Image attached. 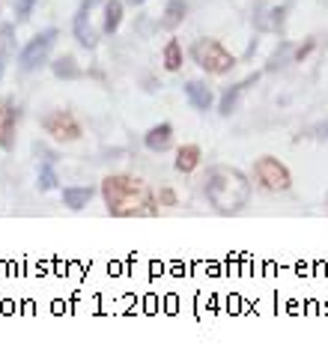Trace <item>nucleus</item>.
I'll use <instances>...</instances> for the list:
<instances>
[{"label": "nucleus", "mask_w": 328, "mask_h": 355, "mask_svg": "<svg viewBox=\"0 0 328 355\" xmlns=\"http://www.w3.org/2000/svg\"><path fill=\"white\" fill-rule=\"evenodd\" d=\"M182 57L185 54H182V45H179V39H167L164 54H162L167 72H179V69H182Z\"/></svg>", "instance_id": "obj_18"}, {"label": "nucleus", "mask_w": 328, "mask_h": 355, "mask_svg": "<svg viewBox=\"0 0 328 355\" xmlns=\"http://www.w3.org/2000/svg\"><path fill=\"white\" fill-rule=\"evenodd\" d=\"M260 81V75H248V78H242L239 84H233V87H227V90L221 93V98H218V114L221 116H233L236 111H239V102H242V96L251 90V87Z\"/></svg>", "instance_id": "obj_8"}, {"label": "nucleus", "mask_w": 328, "mask_h": 355, "mask_svg": "<svg viewBox=\"0 0 328 355\" xmlns=\"http://www.w3.org/2000/svg\"><path fill=\"white\" fill-rule=\"evenodd\" d=\"M42 129H45V135H51L54 141H63V144H72L84 135L78 116L72 111H63V107H57V111L42 116Z\"/></svg>", "instance_id": "obj_6"}, {"label": "nucleus", "mask_w": 328, "mask_h": 355, "mask_svg": "<svg viewBox=\"0 0 328 355\" xmlns=\"http://www.w3.org/2000/svg\"><path fill=\"white\" fill-rule=\"evenodd\" d=\"M144 144L149 153H167L173 146V125L171 123H158L144 135Z\"/></svg>", "instance_id": "obj_10"}, {"label": "nucleus", "mask_w": 328, "mask_h": 355, "mask_svg": "<svg viewBox=\"0 0 328 355\" xmlns=\"http://www.w3.org/2000/svg\"><path fill=\"white\" fill-rule=\"evenodd\" d=\"M313 48H316V39H304V45H295L293 48V63H304Z\"/></svg>", "instance_id": "obj_22"}, {"label": "nucleus", "mask_w": 328, "mask_h": 355, "mask_svg": "<svg viewBox=\"0 0 328 355\" xmlns=\"http://www.w3.org/2000/svg\"><path fill=\"white\" fill-rule=\"evenodd\" d=\"M203 194L215 212L233 215L251 200V182H248V176L239 167L215 164L203 176Z\"/></svg>", "instance_id": "obj_2"}, {"label": "nucleus", "mask_w": 328, "mask_h": 355, "mask_svg": "<svg viewBox=\"0 0 328 355\" xmlns=\"http://www.w3.org/2000/svg\"><path fill=\"white\" fill-rule=\"evenodd\" d=\"M0 123H3V105H0Z\"/></svg>", "instance_id": "obj_28"}, {"label": "nucleus", "mask_w": 328, "mask_h": 355, "mask_svg": "<svg viewBox=\"0 0 328 355\" xmlns=\"http://www.w3.org/2000/svg\"><path fill=\"white\" fill-rule=\"evenodd\" d=\"M286 12L290 6H260L254 12V27L260 33H281L286 24Z\"/></svg>", "instance_id": "obj_9"}, {"label": "nucleus", "mask_w": 328, "mask_h": 355, "mask_svg": "<svg viewBox=\"0 0 328 355\" xmlns=\"http://www.w3.org/2000/svg\"><path fill=\"white\" fill-rule=\"evenodd\" d=\"M98 3V0H81V6H78V12H75V21H72V33L78 39V45H84V48H96V31H93V24H89V12H93V6Z\"/></svg>", "instance_id": "obj_7"}, {"label": "nucleus", "mask_w": 328, "mask_h": 355, "mask_svg": "<svg viewBox=\"0 0 328 355\" xmlns=\"http://www.w3.org/2000/svg\"><path fill=\"white\" fill-rule=\"evenodd\" d=\"M57 36H60L57 27H48V31L36 33V36L21 48V54H18V69H21V72H33V69L42 66V63L48 60V54H51Z\"/></svg>", "instance_id": "obj_5"}, {"label": "nucleus", "mask_w": 328, "mask_h": 355, "mask_svg": "<svg viewBox=\"0 0 328 355\" xmlns=\"http://www.w3.org/2000/svg\"><path fill=\"white\" fill-rule=\"evenodd\" d=\"M158 203H162V206H176L173 189H162V191H158Z\"/></svg>", "instance_id": "obj_24"}, {"label": "nucleus", "mask_w": 328, "mask_h": 355, "mask_svg": "<svg viewBox=\"0 0 328 355\" xmlns=\"http://www.w3.org/2000/svg\"><path fill=\"white\" fill-rule=\"evenodd\" d=\"M51 72L60 78V81H78V78H84V69L78 66V60L69 57V54L57 57V60L51 63Z\"/></svg>", "instance_id": "obj_15"}, {"label": "nucleus", "mask_w": 328, "mask_h": 355, "mask_svg": "<svg viewBox=\"0 0 328 355\" xmlns=\"http://www.w3.org/2000/svg\"><path fill=\"white\" fill-rule=\"evenodd\" d=\"M185 96H188V102H191L194 111H212V105H215V93H212V87L203 84V81H188L185 84Z\"/></svg>", "instance_id": "obj_11"}, {"label": "nucleus", "mask_w": 328, "mask_h": 355, "mask_svg": "<svg viewBox=\"0 0 328 355\" xmlns=\"http://www.w3.org/2000/svg\"><path fill=\"white\" fill-rule=\"evenodd\" d=\"M0 75H3V57H0Z\"/></svg>", "instance_id": "obj_27"}, {"label": "nucleus", "mask_w": 328, "mask_h": 355, "mask_svg": "<svg viewBox=\"0 0 328 355\" xmlns=\"http://www.w3.org/2000/svg\"><path fill=\"white\" fill-rule=\"evenodd\" d=\"M123 24V0H105V18H102V33H116Z\"/></svg>", "instance_id": "obj_16"}, {"label": "nucleus", "mask_w": 328, "mask_h": 355, "mask_svg": "<svg viewBox=\"0 0 328 355\" xmlns=\"http://www.w3.org/2000/svg\"><path fill=\"white\" fill-rule=\"evenodd\" d=\"M313 137H320V141H328V120L320 123V125H313Z\"/></svg>", "instance_id": "obj_25"}, {"label": "nucleus", "mask_w": 328, "mask_h": 355, "mask_svg": "<svg viewBox=\"0 0 328 355\" xmlns=\"http://www.w3.org/2000/svg\"><path fill=\"white\" fill-rule=\"evenodd\" d=\"M185 15H188L185 0H167L164 12H162V18H158V27H164V31H176V27L185 21Z\"/></svg>", "instance_id": "obj_13"}, {"label": "nucleus", "mask_w": 328, "mask_h": 355, "mask_svg": "<svg viewBox=\"0 0 328 355\" xmlns=\"http://www.w3.org/2000/svg\"><path fill=\"white\" fill-rule=\"evenodd\" d=\"M102 197L114 218H153V215H158V206H162L144 180L128 173L105 176Z\"/></svg>", "instance_id": "obj_1"}, {"label": "nucleus", "mask_w": 328, "mask_h": 355, "mask_svg": "<svg viewBox=\"0 0 328 355\" xmlns=\"http://www.w3.org/2000/svg\"><path fill=\"white\" fill-rule=\"evenodd\" d=\"M191 60L203 69L209 75H227L230 69L236 66V57L227 51V48L218 42V39H209V36H200L194 39L191 45Z\"/></svg>", "instance_id": "obj_3"}, {"label": "nucleus", "mask_w": 328, "mask_h": 355, "mask_svg": "<svg viewBox=\"0 0 328 355\" xmlns=\"http://www.w3.org/2000/svg\"><path fill=\"white\" fill-rule=\"evenodd\" d=\"M254 180L263 185L266 191H290L293 185V173L290 167H286L284 162H277L275 155H263V159L254 162Z\"/></svg>", "instance_id": "obj_4"}, {"label": "nucleus", "mask_w": 328, "mask_h": 355, "mask_svg": "<svg viewBox=\"0 0 328 355\" xmlns=\"http://www.w3.org/2000/svg\"><path fill=\"white\" fill-rule=\"evenodd\" d=\"M15 129H18V111L15 105H3V123H0V150H12L15 146Z\"/></svg>", "instance_id": "obj_12"}, {"label": "nucleus", "mask_w": 328, "mask_h": 355, "mask_svg": "<svg viewBox=\"0 0 328 355\" xmlns=\"http://www.w3.org/2000/svg\"><path fill=\"white\" fill-rule=\"evenodd\" d=\"M93 200V189L89 185H72V189H63V203L69 209H84V206Z\"/></svg>", "instance_id": "obj_17"}, {"label": "nucleus", "mask_w": 328, "mask_h": 355, "mask_svg": "<svg viewBox=\"0 0 328 355\" xmlns=\"http://www.w3.org/2000/svg\"><path fill=\"white\" fill-rule=\"evenodd\" d=\"M203 159V153H200V146H194V144H185V146H179V153H176V171L179 173H191L197 171V164H200Z\"/></svg>", "instance_id": "obj_14"}, {"label": "nucleus", "mask_w": 328, "mask_h": 355, "mask_svg": "<svg viewBox=\"0 0 328 355\" xmlns=\"http://www.w3.org/2000/svg\"><path fill=\"white\" fill-rule=\"evenodd\" d=\"M12 48H15V27L0 24V57H6Z\"/></svg>", "instance_id": "obj_21"}, {"label": "nucleus", "mask_w": 328, "mask_h": 355, "mask_svg": "<svg viewBox=\"0 0 328 355\" xmlns=\"http://www.w3.org/2000/svg\"><path fill=\"white\" fill-rule=\"evenodd\" d=\"M128 3H132V6H144L146 0H128Z\"/></svg>", "instance_id": "obj_26"}, {"label": "nucleus", "mask_w": 328, "mask_h": 355, "mask_svg": "<svg viewBox=\"0 0 328 355\" xmlns=\"http://www.w3.org/2000/svg\"><path fill=\"white\" fill-rule=\"evenodd\" d=\"M36 185H39V191H51V189H57V171H54V162H42V167H39V176H36Z\"/></svg>", "instance_id": "obj_20"}, {"label": "nucleus", "mask_w": 328, "mask_h": 355, "mask_svg": "<svg viewBox=\"0 0 328 355\" xmlns=\"http://www.w3.org/2000/svg\"><path fill=\"white\" fill-rule=\"evenodd\" d=\"M286 63H293V42L281 39V42H277V48L272 51V57H268L266 69H268V72H275V69H281V66H286Z\"/></svg>", "instance_id": "obj_19"}, {"label": "nucleus", "mask_w": 328, "mask_h": 355, "mask_svg": "<svg viewBox=\"0 0 328 355\" xmlns=\"http://www.w3.org/2000/svg\"><path fill=\"white\" fill-rule=\"evenodd\" d=\"M33 9H36V0H15V15H18V21H27V18L33 15Z\"/></svg>", "instance_id": "obj_23"}]
</instances>
